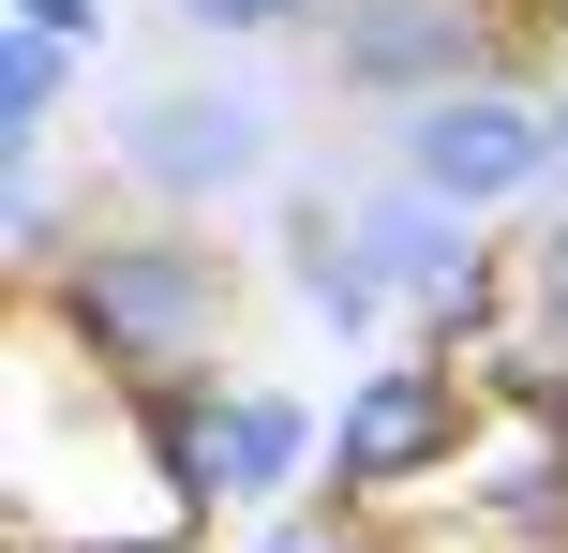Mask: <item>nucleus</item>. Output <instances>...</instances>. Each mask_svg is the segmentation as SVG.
I'll use <instances>...</instances> for the list:
<instances>
[{"mask_svg": "<svg viewBox=\"0 0 568 553\" xmlns=\"http://www.w3.org/2000/svg\"><path fill=\"white\" fill-rule=\"evenodd\" d=\"M225 299H240L225 239L150 209V225H90V255L60 269L30 315H45V345H75V375H90V389L150 404V389H195V375H210V345H225Z\"/></svg>", "mask_w": 568, "mask_h": 553, "instance_id": "1", "label": "nucleus"}, {"mask_svg": "<svg viewBox=\"0 0 568 553\" xmlns=\"http://www.w3.org/2000/svg\"><path fill=\"white\" fill-rule=\"evenodd\" d=\"M314 45H329L344 105H389V120L449 105V90H509V16L494 0H329Z\"/></svg>", "mask_w": 568, "mask_h": 553, "instance_id": "2", "label": "nucleus"}, {"mask_svg": "<svg viewBox=\"0 0 568 553\" xmlns=\"http://www.w3.org/2000/svg\"><path fill=\"white\" fill-rule=\"evenodd\" d=\"M464 434H479V375H464V359H374V375L344 389V419H329V509L434 494V479L464 464Z\"/></svg>", "mask_w": 568, "mask_h": 553, "instance_id": "3", "label": "nucleus"}, {"mask_svg": "<svg viewBox=\"0 0 568 553\" xmlns=\"http://www.w3.org/2000/svg\"><path fill=\"white\" fill-rule=\"evenodd\" d=\"M270 165H284L270 105H255V90H225V75H165V90L120 105V180H135L165 225H210V209L255 195Z\"/></svg>", "mask_w": 568, "mask_h": 553, "instance_id": "4", "label": "nucleus"}, {"mask_svg": "<svg viewBox=\"0 0 568 553\" xmlns=\"http://www.w3.org/2000/svg\"><path fill=\"white\" fill-rule=\"evenodd\" d=\"M389 180L434 209H464V225H494V209L554 195V90H449V105L389 120Z\"/></svg>", "mask_w": 568, "mask_h": 553, "instance_id": "5", "label": "nucleus"}, {"mask_svg": "<svg viewBox=\"0 0 568 553\" xmlns=\"http://www.w3.org/2000/svg\"><path fill=\"white\" fill-rule=\"evenodd\" d=\"M284 299L300 315H329V345H359V329H389V269H374L359 239V195H284Z\"/></svg>", "mask_w": 568, "mask_h": 553, "instance_id": "6", "label": "nucleus"}, {"mask_svg": "<svg viewBox=\"0 0 568 553\" xmlns=\"http://www.w3.org/2000/svg\"><path fill=\"white\" fill-rule=\"evenodd\" d=\"M0 255H16V285H30V299H45L60 269L90 255V225H75V195H60L45 165H16V195H0Z\"/></svg>", "mask_w": 568, "mask_h": 553, "instance_id": "7", "label": "nucleus"}, {"mask_svg": "<svg viewBox=\"0 0 568 553\" xmlns=\"http://www.w3.org/2000/svg\"><path fill=\"white\" fill-rule=\"evenodd\" d=\"M464 509H479L494 539H524V553H568V449H524V464H494Z\"/></svg>", "mask_w": 568, "mask_h": 553, "instance_id": "8", "label": "nucleus"}, {"mask_svg": "<svg viewBox=\"0 0 568 553\" xmlns=\"http://www.w3.org/2000/svg\"><path fill=\"white\" fill-rule=\"evenodd\" d=\"M60 90H75V45L16 30V45H0V135H16V165H45V120H60Z\"/></svg>", "mask_w": 568, "mask_h": 553, "instance_id": "9", "label": "nucleus"}, {"mask_svg": "<svg viewBox=\"0 0 568 553\" xmlns=\"http://www.w3.org/2000/svg\"><path fill=\"white\" fill-rule=\"evenodd\" d=\"M524 345H554V359H568V195L524 225Z\"/></svg>", "mask_w": 568, "mask_h": 553, "instance_id": "10", "label": "nucleus"}, {"mask_svg": "<svg viewBox=\"0 0 568 553\" xmlns=\"http://www.w3.org/2000/svg\"><path fill=\"white\" fill-rule=\"evenodd\" d=\"M180 30H210V45H270V30H314L329 0H165Z\"/></svg>", "mask_w": 568, "mask_h": 553, "instance_id": "11", "label": "nucleus"}, {"mask_svg": "<svg viewBox=\"0 0 568 553\" xmlns=\"http://www.w3.org/2000/svg\"><path fill=\"white\" fill-rule=\"evenodd\" d=\"M255 553H389V539H374V509H270Z\"/></svg>", "mask_w": 568, "mask_h": 553, "instance_id": "12", "label": "nucleus"}, {"mask_svg": "<svg viewBox=\"0 0 568 553\" xmlns=\"http://www.w3.org/2000/svg\"><path fill=\"white\" fill-rule=\"evenodd\" d=\"M16 30H45V45H90V30H105V0H16Z\"/></svg>", "mask_w": 568, "mask_h": 553, "instance_id": "13", "label": "nucleus"}, {"mask_svg": "<svg viewBox=\"0 0 568 553\" xmlns=\"http://www.w3.org/2000/svg\"><path fill=\"white\" fill-rule=\"evenodd\" d=\"M554 195H568V90H554Z\"/></svg>", "mask_w": 568, "mask_h": 553, "instance_id": "14", "label": "nucleus"}, {"mask_svg": "<svg viewBox=\"0 0 568 553\" xmlns=\"http://www.w3.org/2000/svg\"><path fill=\"white\" fill-rule=\"evenodd\" d=\"M539 16H554V30H568V0H539Z\"/></svg>", "mask_w": 568, "mask_h": 553, "instance_id": "15", "label": "nucleus"}]
</instances>
